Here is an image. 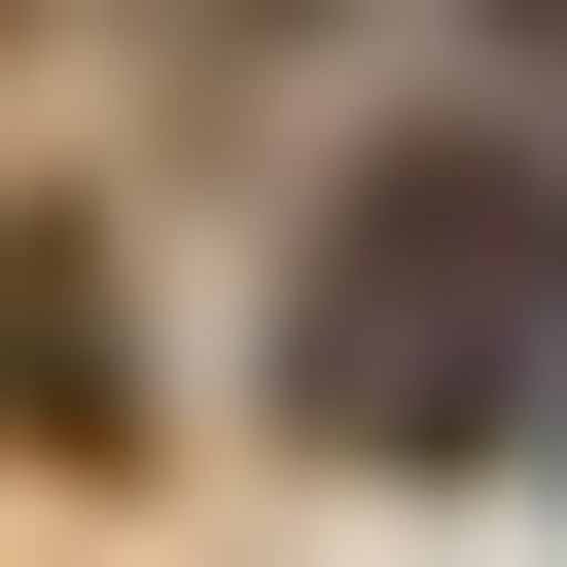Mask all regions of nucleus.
Here are the masks:
<instances>
[{"instance_id":"f257e3e1","label":"nucleus","mask_w":567,"mask_h":567,"mask_svg":"<svg viewBox=\"0 0 567 567\" xmlns=\"http://www.w3.org/2000/svg\"><path fill=\"white\" fill-rule=\"evenodd\" d=\"M567 390V142H390L319 213V319H284V425L319 461H496Z\"/></svg>"},{"instance_id":"f03ea898","label":"nucleus","mask_w":567,"mask_h":567,"mask_svg":"<svg viewBox=\"0 0 567 567\" xmlns=\"http://www.w3.org/2000/svg\"><path fill=\"white\" fill-rule=\"evenodd\" d=\"M0 425H106V319H71V248H0Z\"/></svg>"},{"instance_id":"7ed1b4c3","label":"nucleus","mask_w":567,"mask_h":567,"mask_svg":"<svg viewBox=\"0 0 567 567\" xmlns=\"http://www.w3.org/2000/svg\"><path fill=\"white\" fill-rule=\"evenodd\" d=\"M532 425H567V390H532Z\"/></svg>"}]
</instances>
